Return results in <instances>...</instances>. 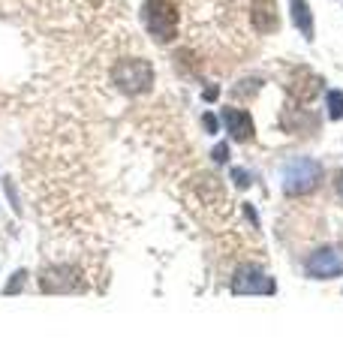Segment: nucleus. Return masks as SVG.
Returning <instances> with one entry per match:
<instances>
[{"mask_svg":"<svg viewBox=\"0 0 343 361\" xmlns=\"http://www.w3.org/2000/svg\"><path fill=\"white\" fill-rule=\"evenodd\" d=\"M112 82L130 97L148 94L154 87V63L145 58H121L112 66Z\"/></svg>","mask_w":343,"mask_h":361,"instance_id":"obj_3","label":"nucleus"},{"mask_svg":"<svg viewBox=\"0 0 343 361\" xmlns=\"http://www.w3.org/2000/svg\"><path fill=\"white\" fill-rule=\"evenodd\" d=\"M229 157H232V151H229V142H217L214 148H211V160H214L217 166L229 163Z\"/></svg>","mask_w":343,"mask_h":361,"instance_id":"obj_13","label":"nucleus"},{"mask_svg":"<svg viewBox=\"0 0 343 361\" xmlns=\"http://www.w3.org/2000/svg\"><path fill=\"white\" fill-rule=\"evenodd\" d=\"M325 115L331 121H343V90L337 87L325 90Z\"/></svg>","mask_w":343,"mask_h":361,"instance_id":"obj_10","label":"nucleus"},{"mask_svg":"<svg viewBox=\"0 0 343 361\" xmlns=\"http://www.w3.org/2000/svg\"><path fill=\"white\" fill-rule=\"evenodd\" d=\"M142 25L151 33V39L160 45H169L178 37V25H181V13L172 0H145L142 6Z\"/></svg>","mask_w":343,"mask_h":361,"instance_id":"obj_2","label":"nucleus"},{"mask_svg":"<svg viewBox=\"0 0 343 361\" xmlns=\"http://www.w3.org/2000/svg\"><path fill=\"white\" fill-rule=\"evenodd\" d=\"M4 187H6V196H9V202H13V205H16V214H21V205H18V193H16L13 180H4Z\"/></svg>","mask_w":343,"mask_h":361,"instance_id":"obj_15","label":"nucleus"},{"mask_svg":"<svg viewBox=\"0 0 343 361\" xmlns=\"http://www.w3.org/2000/svg\"><path fill=\"white\" fill-rule=\"evenodd\" d=\"M335 187H337V196L343 199V169H340V172H337V180H335Z\"/></svg>","mask_w":343,"mask_h":361,"instance_id":"obj_17","label":"nucleus"},{"mask_svg":"<svg viewBox=\"0 0 343 361\" xmlns=\"http://www.w3.org/2000/svg\"><path fill=\"white\" fill-rule=\"evenodd\" d=\"M217 97H220V87H217V85H208V87H202V99H208V103H214Z\"/></svg>","mask_w":343,"mask_h":361,"instance_id":"obj_16","label":"nucleus"},{"mask_svg":"<svg viewBox=\"0 0 343 361\" xmlns=\"http://www.w3.org/2000/svg\"><path fill=\"white\" fill-rule=\"evenodd\" d=\"M220 123L226 127V133H229V139L232 142H250L256 135V123H253V115H250L247 109H223L220 111Z\"/></svg>","mask_w":343,"mask_h":361,"instance_id":"obj_6","label":"nucleus"},{"mask_svg":"<svg viewBox=\"0 0 343 361\" xmlns=\"http://www.w3.org/2000/svg\"><path fill=\"white\" fill-rule=\"evenodd\" d=\"M304 274L311 280H335L343 277V247L340 244H325L304 259Z\"/></svg>","mask_w":343,"mask_h":361,"instance_id":"obj_5","label":"nucleus"},{"mask_svg":"<svg viewBox=\"0 0 343 361\" xmlns=\"http://www.w3.org/2000/svg\"><path fill=\"white\" fill-rule=\"evenodd\" d=\"M40 286H42V292H49V295H57V292H73V289H78V268H73V265L45 268L42 277H40Z\"/></svg>","mask_w":343,"mask_h":361,"instance_id":"obj_7","label":"nucleus"},{"mask_svg":"<svg viewBox=\"0 0 343 361\" xmlns=\"http://www.w3.org/2000/svg\"><path fill=\"white\" fill-rule=\"evenodd\" d=\"M325 180V169L313 157H289L280 166V190L286 196H311Z\"/></svg>","mask_w":343,"mask_h":361,"instance_id":"obj_1","label":"nucleus"},{"mask_svg":"<svg viewBox=\"0 0 343 361\" xmlns=\"http://www.w3.org/2000/svg\"><path fill=\"white\" fill-rule=\"evenodd\" d=\"M202 123H205V130H208L211 135H214L217 130H220V121H217V118L211 115V111H205V118H202Z\"/></svg>","mask_w":343,"mask_h":361,"instance_id":"obj_14","label":"nucleus"},{"mask_svg":"<svg viewBox=\"0 0 343 361\" xmlns=\"http://www.w3.org/2000/svg\"><path fill=\"white\" fill-rule=\"evenodd\" d=\"M250 21H253V30L262 33V37L280 30L277 0H253V4H250Z\"/></svg>","mask_w":343,"mask_h":361,"instance_id":"obj_8","label":"nucleus"},{"mask_svg":"<svg viewBox=\"0 0 343 361\" xmlns=\"http://www.w3.org/2000/svg\"><path fill=\"white\" fill-rule=\"evenodd\" d=\"M229 175H232V180H235L238 190H247L250 184H253V175H250L244 166H232V169H229Z\"/></svg>","mask_w":343,"mask_h":361,"instance_id":"obj_12","label":"nucleus"},{"mask_svg":"<svg viewBox=\"0 0 343 361\" xmlns=\"http://www.w3.org/2000/svg\"><path fill=\"white\" fill-rule=\"evenodd\" d=\"M289 13H292V25L301 30V37L307 42H313V13L307 0H289Z\"/></svg>","mask_w":343,"mask_h":361,"instance_id":"obj_9","label":"nucleus"},{"mask_svg":"<svg viewBox=\"0 0 343 361\" xmlns=\"http://www.w3.org/2000/svg\"><path fill=\"white\" fill-rule=\"evenodd\" d=\"M232 295H277V280L259 265H238L232 280H229Z\"/></svg>","mask_w":343,"mask_h":361,"instance_id":"obj_4","label":"nucleus"},{"mask_svg":"<svg viewBox=\"0 0 343 361\" xmlns=\"http://www.w3.org/2000/svg\"><path fill=\"white\" fill-rule=\"evenodd\" d=\"M25 283H28V271H25V268H18L16 274L6 280V286H4V295H18V292L25 289Z\"/></svg>","mask_w":343,"mask_h":361,"instance_id":"obj_11","label":"nucleus"}]
</instances>
